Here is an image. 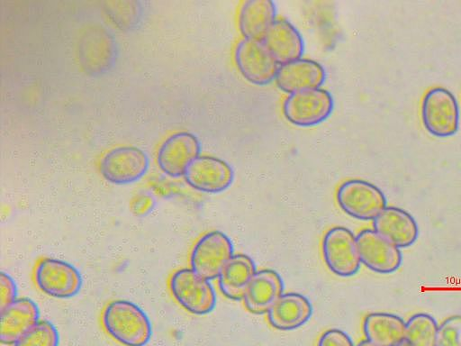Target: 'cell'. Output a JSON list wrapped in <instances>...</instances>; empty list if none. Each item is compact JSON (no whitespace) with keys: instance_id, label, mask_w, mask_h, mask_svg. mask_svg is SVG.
<instances>
[{"instance_id":"obj_6","label":"cell","mask_w":461,"mask_h":346,"mask_svg":"<svg viewBox=\"0 0 461 346\" xmlns=\"http://www.w3.org/2000/svg\"><path fill=\"white\" fill-rule=\"evenodd\" d=\"M234 255L230 239L220 231L203 234L194 244L190 269L208 280L218 278L222 269Z\"/></svg>"},{"instance_id":"obj_25","label":"cell","mask_w":461,"mask_h":346,"mask_svg":"<svg viewBox=\"0 0 461 346\" xmlns=\"http://www.w3.org/2000/svg\"><path fill=\"white\" fill-rule=\"evenodd\" d=\"M57 328L48 320H41L11 346H59Z\"/></svg>"},{"instance_id":"obj_18","label":"cell","mask_w":461,"mask_h":346,"mask_svg":"<svg viewBox=\"0 0 461 346\" xmlns=\"http://www.w3.org/2000/svg\"><path fill=\"white\" fill-rule=\"evenodd\" d=\"M373 228L400 249L411 246L419 236V227L413 216L395 206H386L373 220Z\"/></svg>"},{"instance_id":"obj_5","label":"cell","mask_w":461,"mask_h":346,"mask_svg":"<svg viewBox=\"0 0 461 346\" xmlns=\"http://www.w3.org/2000/svg\"><path fill=\"white\" fill-rule=\"evenodd\" d=\"M333 109L331 94L321 87L290 94L283 103L285 119L300 127H311L323 123L330 116Z\"/></svg>"},{"instance_id":"obj_17","label":"cell","mask_w":461,"mask_h":346,"mask_svg":"<svg viewBox=\"0 0 461 346\" xmlns=\"http://www.w3.org/2000/svg\"><path fill=\"white\" fill-rule=\"evenodd\" d=\"M263 42L279 65L303 58L304 40L288 20L277 18L267 32Z\"/></svg>"},{"instance_id":"obj_24","label":"cell","mask_w":461,"mask_h":346,"mask_svg":"<svg viewBox=\"0 0 461 346\" xmlns=\"http://www.w3.org/2000/svg\"><path fill=\"white\" fill-rule=\"evenodd\" d=\"M438 324L429 314L418 313L405 324V341L411 346H436Z\"/></svg>"},{"instance_id":"obj_22","label":"cell","mask_w":461,"mask_h":346,"mask_svg":"<svg viewBox=\"0 0 461 346\" xmlns=\"http://www.w3.org/2000/svg\"><path fill=\"white\" fill-rule=\"evenodd\" d=\"M256 273V264L249 256L235 254L218 277L220 291L226 298L241 300Z\"/></svg>"},{"instance_id":"obj_13","label":"cell","mask_w":461,"mask_h":346,"mask_svg":"<svg viewBox=\"0 0 461 346\" xmlns=\"http://www.w3.org/2000/svg\"><path fill=\"white\" fill-rule=\"evenodd\" d=\"M183 177L192 188L199 192L219 194L231 186L234 171L221 159L200 155L188 166Z\"/></svg>"},{"instance_id":"obj_26","label":"cell","mask_w":461,"mask_h":346,"mask_svg":"<svg viewBox=\"0 0 461 346\" xmlns=\"http://www.w3.org/2000/svg\"><path fill=\"white\" fill-rule=\"evenodd\" d=\"M109 5V15L114 23L121 28H131L140 19V7L137 2H111Z\"/></svg>"},{"instance_id":"obj_11","label":"cell","mask_w":461,"mask_h":346,"mask_svg":"<svg viewBox=\"0 0 461 346\" xmlns=\"http://www.w3.org/2000/svg\"><path fill=\"white\" fill-rule=\"evenodd\" d=\"M149 167L148 155L133 146H120L110 150L100 161L104 178L116 185H126L140 180Z\"/></svg>"},{"instance_id":"obj_15","label":"cell","mask_w":461,"mask_h":346,"mask_svg":"<svg viewBox=\"0 0 461 346\" xmlns=\"http://www.w3.org/2000/svg\"><path fill=\"white\" fill-rule=\"evenodd\" d=\"M326 80L323 66L311 59H300L280 65L275 82L286 94L321 88Z\"/></svg>"},{"instance_id":"obj_20","label":"cell","mask_w":461,"mask_h":346,"mask_svg":"<svg viewBox=\"0 0 461 346\" xmlns=\"http://www.w3.org/2000/svg\"><path fill=\"white\" fill-rule=\"evenodd\" d=\"M269 324L279 331H292L304 325L312 314V305L304 296L284 293L267 312Z\"/></svg>"},{"instance_id":"obj_19","label":"cell","mask_w":461,"mask_h":346,"mask_svg":"<svg viewBox=\"0 0 461 346\" xmlns=\"http://www.w3.org/2000/svg\"><path fill=\"white\" fill-rule=\"evenodd\" d=\"M284 294V282L280 275L273 269L257 271L250 281L243 304L254 314H267L276 300Z\"/></svg>"},{"instance_id":"obj_10","label":"cell","mask_w":461,"mask_h":346,"mask_svg":"<svg viewBox=\"0 0 461 346\" xmlns=\"http://www.w3.org/2000/svg\"><path fill=\"white\" fill-rule=\"evenodd\" d=\"M234 61L242 77L257 86L273 82L280 67L260 40H240L234 50Z\"/></svg>"},{"instance_id":"obj_8","label":"cell","mask_w":461,"mask_h":346,"mask_svg":"<svg viewBox=\"0 0 461 346\" xmlns=\"http://www.w3.org/2000/svg\"><path fill=\"white\" fill-rule=\"evenodd\" d=\"M77 48L79 63L89 75H103L115 63L116 41L101 25L87 27L79 39Z\"/></svg>"},{"instance_id":"obj_28","label":"cell","mask_w":461,"mask_h":346,"mask_svg":"<svg viewBox=\"0 0 461 346\" xmlns=\"http://www.w3.org/2000/svg\"><path fill=\"white\" fill-rule=\"evenodd\" d=\"M18 289L14 278L2 271L0 274V311L16 300Z\"/></svg>"},{"instance_id":"obj_27","label":"cell","mask_w":461,"mask_h":346,"mask_svg":"<svg viewBox=\"0 0 461 346\" xmlns=\"http://www.w3.org/2000/svg\"><path fill=\"white\" fill-rule=\"evenodd\" d=\"M436 346H461V315L445 319L438 328Z\"/></svg>"},{"instance_id":"obj_31","label":"cell","mask_w":461,"mask_h":346,"mask_svg":"<svg viewBox=\"0 0 461 346\" xmlns=\"http://www.w3.org/2000/svg\"><path fill=\"white\" fill-rule=\"evenodd\" d=\"M395 346H411L405 340Z\"/></svg>"},{"instance_id":"obj_4","label":"cell","mask_w":461,"mask_h":346,"mask_svg":"<svg viewBox=\"0 0 461 346\" xmlns=\"http://www.w3.org/2000/svg\"><path fill=\"white\" fill-rule=\"evenodd\" d=\"M33 280L43 294L59 299L77 296L83 284L81 274L76 267L50 257L42 258L37 262Z\"/></svg>"},{"instance_id":"obj_7","label":"cell","mask_w":461,"mask_h":346,"mask_svg":"<svg viewBox=\"0 0 461 346\" xmlns=\"http://www.w3.org/2000/svg\"><path fill=\"white\" fill-rule=\"evenodd\" d=\"M321 251L326 266L336 276L352 277L360 269L357 237L346 227L335 226L327 231L322 238Z\"/></svg>"},{"instance_id":"obj_14","label":"cell","mask_w":461,"mask_h":346,"mask_svg":"<svg viewBox=\"0 0 461 346\" xmlns=\"http://www.w3.org/2000/svg\"><path fill=\"white\" fill-rule=\"evenodd\" d=\"M201 143L188 132L168 136L159 146L157 162L159 168L171 178L184 176L188 166L200 156Z\"/></svg>"},{"instance_id":"obj_12","label":"cell","mask_w":461,"mask_h":346,"mask_svg":"<svg viewBox=\"0 0 461 346\" xmlns=\"http://www.w3.org/2000/svg\"><path fill=\"white\" fill-rule=\"evenodd\" d=\"M356 237L361 263L370 270L391 274L402 265L401 249L374 229H364Z\"/></svg>"},{"instance_id":"obj_2","label":"cell","mask_w":461,"mask_h":346,"mask_svg":"<svg viewBox=\"0 0 461 346\" xmlns=\"http://www.w3.org/2000/svg\"><path fill=\"white\" fill-rule=\"evenodd\" d=\"M210 281L192 269L183 268L172 273L168 287L182 308L195 315H204L214 309L217 302L215 289Z\"/></svg>"},{"instance_id":"obj_21","label":"cell","mask_w":461,"mask_h":346,"mask_svg":"<svg viewBox=\"0 0 461 346\" xmlns=\"http://www.w3.org/2000/svg\"><path fill=\"white\" fill-rule=\"evenodd\" d=\"M276 14V5L272 0H247L239 12V30L245 39L262 41L277 19Z\"/></svg>"},{"instance_id":"obj_16","label":"cell","mask_w":461,"mask_h":346,"mask_svg":"<svg viewBox=\"0 0 461 346\" xmlns=\"http://www.w3.org/2000/svg\"><path fill=\"white\" fill-rule=\"evenodd\" d=\"M37 304L28 297H18L0 311V341L11 346L41 321Z\"/></svg>"},{"instance_id":"obj_3","label":"cell","mask_w":461,"mask_h":346,"mask_svg":"<svg viewBox=\"0 0 461 346\" xmlns=\"http://www.w3.org/2000/svg\"><path fill=\"white\" fill-rule=\"evenodd\" d=\"M336 199L343 212L361 221H373L387 206L386 197L379 187L357 178L341 183Z\"/></svg>"},{"instance_id":"obj_9","label":"cell","mask_w":461,"mask_h":346,"mask_svg":"<svg viewBox=\"0 0 461 346\" xmlns=\"http://www.w3.org/2000/svg\"><path fill=\"white\" fill-rule=\"evenodd\" d=\"M421 118L426 130L436 137L454 135L459 127V107L456 97L446 88L435 87L425 95Z\"/></svg>"},{"instance_id":"obj_29","label":"cell","mask_w":461,"mask_h":346,"mask_svg":"<svg viewBox=\"0 0 461 346\" xmlns=\"http://www.w3.org/2000/svg\"><path fill=\"white\" fill-rule=\"evenodd\" d=\"M317 346H355L353 341L345 332L329 329L319 338Z\"/></svg>"},{"instance_id":"obj_23","label":"cell","mask_w":461,"mask_h":346,"mask_svg":"<svg viewBox=\"0 0 461 346\" xmlns=\"http://www.w3.org/2000/svg\"><path fill=\"white\" fill-rule=\"evenodd\" d=\"M405 324L396 314L371 313L363 321V333L366 341L376 346H395L405 339Z\"/></svg>"},{"instance_id":"obj_30","label":"cell","mask_w":461,"mask_h":346,"mask_svg":"<svg viewBox=\"0 0 461 346\" xmlns=\"http://www.w3.org/2000/svg\"><path fill=\"white\" fill-rule=\"evenodd\" d=\"M357 346H376L371 342H369L368 341L365 340V341H361Z\"/></svg>"},{"instance_id":"obj_1","label":"cell","mask_w":461,"mask_h":346,"mask_svg":"<svg viewBox=\"0 0 461 346\" xmlns=\"http://www.w3.org/2000/svg\"><path fill=\"white\" fill-rule=\"evenodd\" d=\"M101 322L105 332L122 346H145L151 339L149 316L129 300L109 302L102 312Z\"/></svg>"}]
</instances>
